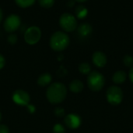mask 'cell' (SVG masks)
Masks as SVG:
<instances>
[{"label":"cell","instance_id":"obj_1","mask_svg":"<svg viewBox=\"0 0 133 133\" xmlns=\"http://www.w3.org/2000/svg\"><path fill=\"white\" fill-rule=\"evenodd\" d=\"M67 89L66 87L59 82L51 84L47 89V98L48 101L53 104L62 102L66 97Z\"/></svg>","mask_w":133,"mask_h":133},{"label":"cell","instance_id":"obj_2","mask_svg":"<svg viewBox=\"0 0 133 133\" xmlns=\"http://www.w3.org/2000/svg\"><path fill=\"white\" fill-rule=\"evenodd\" d=\"M69 44V36L62 31L55 32L50 39V45L55 51H62Z\"/></svg>","mask_w":133,"mask_h":133},{"label":"cell","instance_id":"obj_3","mask_svg":"<svg viewBox=\"0 0 133 133\" xmlns=\"http://www.w3.org/2000/svg\"><path fill=\"white\" fill-rule=\"evenodd\" d=\"M104 77L98 71H92L87 78V84L89 88L93 91H100L104 85Z\"/></svg>","mask_w":133,"mask_h":133},{"label":"cell","instance_id":"obj_4","mask_svg":"<svg viewBox=\"0 0 133 133\" xmlns=\"http://www.w3.org/2000/svg\"><path fill=\"white\" fill-rule=\"evenodd\" d=\"M60 27L67 32L73 31L77 27V21L76 17L70 13H63L59 19Z\"/></svg>","mask_w":133,"mask_h":133},{"label":"cell","instance_id":"obj_5","mask_svg":"<svg viewBox=\"0 0 133 133\" xmlns=\"http://www.w3.org/2000/svg\"><path fill=\"white\" fill-rule=\"evenodd\" d=\"M123 99V92L118 86H111L107 90V100L112 105H118Z\"/></svg>","mask_w":133,"mask_h":133},{"label":"cell","instance_id":"obj_6","mask_svg":"<svg viewBox=\"0 0 133 133\" xmlns=\"http://www.w3.org/2000/svg\"><path fill=\"white\" fill-rule=\"evenodd\" d=\"M41 32L39 27L36 26L30 27L26 29L24 34V39L26 43L30 45L36 44L41 38Z\"/></svg>","mask_w":133,"mask_h":133},{"label":"cell","instance_id":"obj_7","mask_svg":"<svg viewBox=\"0 0 133 133\" xmlns=\"http://www.w3.org/2000/svg\"><path fill=\"white\" fill-rule=\"evenodd\" d=\"M20 25V18L19 16L9 15L4 22V28L7 32H13L16 31Z\"/></svg>","mask_w":133,"mask_h":133},{"label":"cell","instance_id":"obj_8","mask_svg":"<svg viewBox=\"0 0 133 133\" xmlns=\"http://www.w3.org/2000/svg\"><path fill=\"white\" fill-rule=\"evenodd\" d=\"M13 101L20 106H27L30 102V96L23 90H16L12 95Z\"/></svg>","mask_w":133,"mask_h":133},{"label":"cell","instance_id":"obj_9","mask_svg":"<svg viewBox=\"0 0 133 133\" xmlns=\"http://www.w3.org/2000/svg\"><path fill=\"white\" fill-rule=\"evenodd\" d=\"M64 122H65V124L66 125V126H68L69 129H77L81 125L80 117L77 114H68L65 118Z\"/></svg>","mask_w":133,"mask_h":133},{"label":"cell","instance_id":"obj_10","mask_svg":"<svg viewBox=\"0 0 133 133\" xmlns=\"http://www.w3.org/2000/svg\"><path fill=\"white\" fill-rule=\"evenodd\" d=\"M93 62L98 67H103L107 63V56L101 51H97L93 55Z\"/></svg>","mask_w":133,"mask_h":133},{"label":"cell","instance_id":"obj_11","mask_svg":"<svg viewBox=\"0 0 133 133\" xmlns=\"http://www.w3.org/2000/svg\"><path fill=\"white\" fill-rule=\"evenodd\" d=\"M78 33L83 37L88 36L93 31V27L89 24H82L78 27Z\"/></svg>","mask_w":133,"mask_h":133},{"label":"cell","instance_id":"obj_12","mask_svg":"<svg viewBox=\"0 0 133 133\" xmlns=\"http://www.w3.org/2000/svg\"><path fill=\"white\" fill-rule=\"evenodd\" d=\"M126 74L123 71H118L115 72L112 77V80L115 84H122L126 80Z\"/></svg>","mask_w":133,"mask_h":133},{"label":"cell","instance_id":"obj_13","mask_svg":"<svg viewBox=\"0 0 133 133\" xmlns=\"http://www.w3.org/2000/svg\"><path fill=\"white\" fill-rule=\"evenodd\" d=\"M69 89L75 93L80 92L83 89V83L79 80H74L70 83Z\"/></svg>","mask_w":133,"mask_h":133},{"label":"cell","instance_id":"obj_14","mask_svg":"<svg viewBox=\"0 0 133 133\" xmlns=\"http://www.w3.org/2000/svg\"><path fill=\"white\" fill-rule=\"evenodd\" d=\"M75 13H76V16L79 19H83L87 16L88 10L84 5H79L76 6V9H75Z\"/></svg>","mask_w":133,"mask_h":133},{"label":"cell","instance_id":"obj_15","mask_svg":"<svg viewBox=\"0 0 133 133\" xmlns=\"http://www.w3.org/2000/svg\"><path fill=\"white\" fill-rule=\"evenodd\" d=\"M51 82V75L47 73L41 74L37 79V83L41 86H45L48 85Z\"/></svg>","mask_w":133,"mask_h":133},{"label":"cell","instance_id":"obj_16","mask_svg":"<svg viewBox=\"0 0 133 133\" xmlns=\"http://www.w3.org/2000/svg\"><path fill=\"white\" fill-rule=\"evenodd\" d=\"M79 71L83 74H88L90 73V71H91V66L87 63V62H84V63H82L79 64Z\"/></svg>","mask_w":133,"mask_h":133},{"label":"cell","instance_id":"obj_17","mask_svg":"<svg viewBox=\"0 0 133 133\" xmlns=\"http://www.w3.org/2000/svg\"><path fill=\"white\" fill-rule=\"evenodd\" d=\"M15 2L19 6L22 8H26L32 5L35 2V0H15Z\"/></svg>","mask_w":133,"mask_h":133},{"label":"cell","instance_id":"obj_18","mask_svg":"<svg viewBox=\"0 0 133 133\" xmlns=\"http://www.w3.org/2000/svg\"><path fill=\"white\" fill-rule=\"evenodd\" d=\"M38 2L42 7L50 8L54 5L55 0H38Z\"/></svg>","mask_w":133,"mask_h":133},{"label":"cell","instance_id":"obj_19","mask_svg":"<svg viewBox=\"0 0 133 133\" xmlns=\"http://www.w3.org/2000/svg\"><path fill=\"white\" fill-rule=\"evenodd\" d=\"M123 63L126 67H132L133 65V58L132 56L126 55L123 58Z\"/></svg>","mask_w":133,"mask_h":133},{"label":"cell","instance_id":"obj_20","mask_svg":"<svg viewBox=\"0 0 133 133\" xmlns=\"http://www.w3.org/2000/svg\"><path fill=\"white\" fill-rule=\"evenodd\" d=\"M65 128L60 125V124H56L54 128H53V133H65Z\"/></svg>","mask_w":133,"mask_h":133},{"label":"cell","instance_id":"obj_21","mask_svg":"<svg viewBox=\"0 0 133 133\" xmlns=\"http://www.w3.org/2000/svg\"><path fill=\"white\" fill-rule=\"evenodd\" d=\"M8 42H9L10 44H12V45L15 44V43L17 42V36H16V34H10V35L8 37Z\"/></svg>","mask_w":133,"mask_h":133},{"label":"cell","instance_id":"obj_22","mask_svg":"<svg viewBox=\"0 0 133 133\" xmlns=\"http://www.w3.org/2000/svg\"><path fill=\"white\" fill-rule=\"evenodd\" d=\"M55 114L56 116L58 117H62L65 114V111L64 109H62V107H57L55 110Z\"/></svg>","mask_w":133,"mask_h":133},{"label":"cell","instance_id":"obj_23","mask_svg":"<svg viewBox=\"0 0 133 133\" xmlns=\"http://www.w3.org/2000/svg\"><path fill=\"white\" fill-rule=\"evenodd\" d=\"M57 74H58V75L59 77H63V76H65V75L67 74V71H66V69L64 68L63 67H61L58 69V71H57Z\"/></svg>","mask_w":133,"mask_h":133},{"label":"cell","instance_id":"obj_24","mask_svg":"<svg viewBox=\"0 0 133 133\" xmlns=\"http://www.w3.org/2000/svg\"><path fill=\"white\" fill-rule=\"evenodd\" d=\"M9 129L4 125H0V133H9Z\"/></svg>","mask_w":133,"mask_h":133},{"label":"cell","instance_id":"obj_25","mask_svg":"<svg viewBox=\"0 0 133 133\" xmlns=\"http://www.w3.org/2000/svg\"><path fill=\"white\" fill-rule=\"evenodd\" d=\"M5 65V59L2 55L0 54V69H2Z\"/></svg>","mask_w":133,"mask_h":133},{"label":"cell","instance_id":"obj_26","mask_svg":"<svg viewBox=\"0 0 133 133\" xmlns=\"http://www.w3.org/2000/svg\"><path fill=\"white\" fill-rule=\"evenodd\" d=\"M27 107H28V109H29V111H30L31 114H33V113L35 111V108H34V107L33 105H27Z\"/></svg>","mask_w":133,"mask_h":133},{"label":"cell","instance_id":"obj_27","mask_svg":"<svg viewBox=\"0 0 133 133\" xmlns=\"http://www.w3.org/2000/svg\"><path fill=\"white\" fill-rule=\"evenodd\" d=\"M75 4V0H69L68 2H67V5L69 6V7H72Z\"/></svg>","mask_w":133,"mask_h":133},{"label":"cell","instance_id":"obj_28","mask_svg":"<svg viewBox=\"0 0 133 133\" xmlns=\"http://www.w3.org/2000/svg\"><path fill=\"white\" fill-rule=\"evenodd\" d=\"M129 78L133 83V67H132V69L129 71Z\"/></svg>","mask_w":133,"mask_h":133},{"label":"cell","instance_id":"obj_29","mask_svg":"<svg viewBox=\"0 0 133 133\" xmlns=\"http://www.w3.org/2000/svg\"><path fill=\"white\" fill-rule=\"evenodd\" d=\"M2 19V9H0V22Z\"/></svg>","mask_w":133,"mask_h":133},{"label":"cell","instance_id":"obj_30","mask_svg":"<svg viewBox=\"0 0 133 133\" xmlns=\"http://www.w3.org/2000/svg\"><path fill=\"white\" fill-rule=\"evenodd\" d=\"M76 1L78 2H86L87 0H76Z\"/></svg>","mask_w":133,"mask_h":133},{"label":"cell","instance_id":"obj_31","mask_svg":"<svg viewBox=\"0 0 133 133\" xmlns=\"http://www.w3.org/2000/svg\"><path fill=\"white\" fill-rule=\"evenodd\" d=\"M0 118H1V116H0Z\"/></svg>","mask_w":133,"mask_h":133}]
</instances>
